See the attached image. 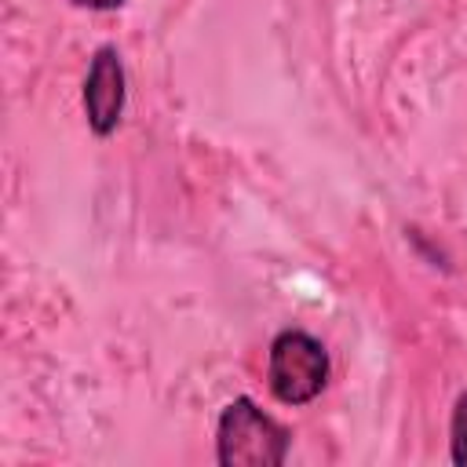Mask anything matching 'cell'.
I'll use <instances>...</instances> for the list:
<instances>
[{
	"label": "cell",
	"mask_w": 467,
	"mask_h": 467,
	"mask_svg": "<svg viewBox=\"0 0 467 467\" xmlns=\"http://www.w3.org/2000/svg\"><path fill=\"white\" fill-rule=\"evenodd\" d=\"M288 441V427L266 416L252 398H234L219 416L215 452L223 467H281Z\"/></svg>",
	"instance_id": "cell-1"
},
{
	"label": "cell",
	"mask_w": 467,
	"mask_h": 467,
	"mask_svg": "<svg viewBox=\"0 0 467 467\" xmlns=\"http://www.w3.org/2000/svg\"><path fill=\"white\" fill-rule=\"evenodd\" d=\"M266 379L277 401L285 405H306L325 390L328 379V354L325 347L303 332V328H285L270 343L266 358Z\"/></svg>",
	"instance_id": "cell-2"
},
{
	"label": "cell",
	"mask_w": 467,
	"mask_h": 467,
	"mask_svg": "<svg viewBox=\"0 0 467 467\" xmlns=\"http://www.w3.org/2000/svg\"><path fill=\"white\" fill-rule=\"evenodd\" d=\"M84 113L95 135H109L124 113V62L117 47H99L84 80Z\"/></svg>",
	"instance_id": "cell-3"
},
{
	"label": "cell",
	"mask_w": 467,
	"mask_h": 467,
	"mask_svg": "<svg viewBox=\"0 0 467 467\" xmlns=\"http://www.w3.org/2000/svg\"><path fill=\"white\" fill-rule=\"evenodd\" d=\"M449 449H452V463L467 467V390L456 398V409H452V431H449Z\"/></svg>",
	"instance_id": "cell-4"
},
{
	"label": "cell",
	"mask_w": 467,
	"mask_h": 467,
	"mask_svg": "<svg viewBox=\"0 0 467 467\" xmlns=\"http://www.w3.org/2000/svg\"><path fill=\"white\" fill-rule=\"evenodd\" d=\"M73 4H80V7H91V11H113V7H120L124 0H73Z\"/></svg>",
	"instance_id": "cell-5"
}]
</instances>
